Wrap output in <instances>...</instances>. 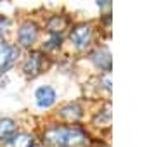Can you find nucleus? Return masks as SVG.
Here are the masks:
<instances>
[{"label":"nucleus","instance_id":"1","mask_svg":"<svg viewBox=\"0 0 142 147\" xmlns=\"http://www.w3.org/2000/svg\"><path fill=\"white\" fill-rule=\"evenodd\" d=\"M45 147H85L87 135L78 126H52L43 133Z\"/></svg>","mask_w":142,"mask_h":147},{"label":"nucleus","instance_id":"2","mask_svg":"<svg viewBox=\"0 0 142 147\" xmlns=\"http://www.w3.org/2000/svg\"><path fill=\"white\" fill-rule=\"evenodd\" d=\"M37 35H38V26H37L35 23H31V21H26V23L21 24L19 33H18V38H19V43H21V45L30 47V45L35 42Z\"/></svg>","mask_w":142,"mask_h":147},{"label":"nucleus","instance_id":"3","mask_svg":"<svg viewBox=\"0 0 142 147\" xmlns=\"http://www.w3.org/2000/svg\"><path fill=\"white\" fill-rule=\"evenodd\" d=\"M92 35V28L89 24H78L73 31H71V42H73L75 47H85L90 40Z\"/></svg>","mask_w":142,"mask_h":147},{"label":"nucleus","instance_id":"4","mask_svg":"<svg viewBox=\"0 0 142 147\" xmlns=\"http://www.w3.org/2000/svg\"><path fill=\"white\" fill-rule=\"evenodd\" d=\"M35 99H37V104L40 106V107H50L54 102H55V99H57V95H55V90L52 88V87H40L37 92H35Z\"/></svg>","mask_w":142,"mask_h":147},{"label":"nucleus","instance_id":"5","mask_svg":"<svg viewBox=\"0 0 142 147\" xmlns=\"http://www.w3.org/2000/svg\"><path fill=\"white\" fill-rule=\"evenodd\" d=\"M40 69H42V54L40 52L30 54L26 62H24V73L28 76H35L40 73Z\"/></svg>","mask_w":142,"mask_h":147},{"label":"nucleus","instance_id":"6","mask_svg":"<svg viewBox=\"0 0 142 147\" xmlns=\"http://www.w3.org/2000/svg\"><path fill=\"white\" fill-rule=\"evenodd\" d=\"M33 145V137L30 133H14L11 138L4 142V147H31Z\"/></svg>","mask_w":142,"mask_h":147},{"label":"nucleus","instance_id":"7","mask_svg":"<svg viewBox=\"0 0 142 147\" xmlns=\"http://www.w3.org/2000/svg\"><path fill=\"white\" fill-rule=\"evenodd\" d=\"M92 61H94L101 69H106V71L111 69V54H109V50H108L106 47L97 49V50L92 54Z\"/></svg>","mask_w":142,"mask_h":147},{"label":"nucleus","instance_id":"8","mask_svg":"<svg viewBox=\"0 0 142 147\" xmlns=\"http://www.w3.org/2000/svg\"><path fill=\"white\" fill-rule=\"evenodd\" d=\"M16 133V123L12 119H0V138L7 140Z\"/></svg>","mask_w":142,"mask_h":147},{"label":"nucleus","instance_id":"9","mask_svg":"<svg viewBox=\"0 0 142 147\" xmlns=\"http://www.w3.org/2000/svg\"><path fill=\"white\" fill-rule=\"evenodd\" d=\"M61 116L66 119H78L82 116V109L78 104H68L66 107L61 109Z\"/></svg>","mask_w":142,"mask_h":147},{"label":"nucleus","instance_id":"10","mask_svg":"<svg viewBox=\"0 0 142 147\" xmlns=\"http://www.w3.org/2000/svg\"><path fill=\"white\" fill-rule=\"evenodd\" d=\"M16 55H18V49H9V54H7V57H5V62L0 66V73H4L5 69H9V66L14 62Z\"/></svg>","mask_w":142,"mask_h":147},{"label":"nucleus","instance_id":"11","mask_svg":"<svg viewBox=\"0 0 142 147\" xmlns=\"http://www.w3.org/2000/svg\"><path fill=\"white\" fill-rule=\"evenodd\" d=\"M57 43H61V36H57V35H52V38L47 42V49H54Z\"/></svg>","mask_w":142,"mask_h":147},{"label":"nucleus","instance_id":"12","mask_svg":"<svg viewBox=\"0 0 142 147\" xmlns=\"http://www.w3.org/2000/svg\"><path fill=\"white\" fill-rule=\"evenodd\" d=\"M104 87H106V90H111V80H109V75L104 78Z\"/></svg>","mask_w":142,"mask_h":147},{"label":"nucleus","instance_id":"13","mask_svg":"<svg viewBox=\"0 0 142 147\" xmlns=\"http://www.w3.org/2000/svg\"><path fill=\"white\" fill-rule=\"evenodd\" d=\"M4 42V33H2V30H0V43Z\"/></svg>","mask_w":142,"mask_h":147}]
</instances>
